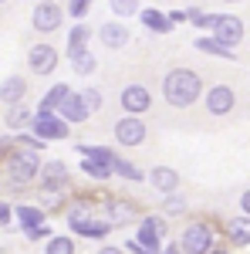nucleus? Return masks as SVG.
Instances as JSON below:
<instances>
[{"mask_svg":"<svg viewBox=\"0 0 250 254\" xmlns=\"http://www.w3.org/2000/svg\"><path fill=\"white\" fill-rule=\"evenodd\" d=\"M169 20H173V24H183V20H186V10H173Z\"/></svg>","mask_w":250,"mask_h":254,"instance_id":"37998d69","label":"nucleus"},{"mask_svg":"<svg viewBox=\"0 0 250 254\" xmlns=\"http://www.w3.org/2000/svg\"><path fill=\"white\" fill-rule=\"evenodd\" d=\"M71 231H75L78 237H92V241H101V237L112 234V224H108V220H98V217H88L85 224H75Z\"/></svg>","mask_w":250,"mask_h":254,"instance_id":"aec40b11","label":"nucleus"},{"mask_svg":"<svg viewBox=\"0 0 250 254\" xmlns=\"http://www.w3.org/2000/svg\"><path fill=\"white\" fill-rule=\"evenodd\" d=\"M203 95V78L190 71V68H173V71H166V78H162V98H166V105H173V109H190L196 105Z\"/></svg>","mask_w":250,"mask_h":254,"instance_id":"f257e3e1","label":"nucleus"},{"mask_svg":"<svg viewBox=\"0 0 250 254\" xmlns=\"http://www.w3.org/2000/svg\"><path fill=\"white\" fill-rule=\"evenodd\" d=\"M213 17H216V14H203V10H196V7L186 10V20H190L193 27H203V31H210V27H213Z\"/></svg>","mask_w":250,"mask_h":254,"instance_id":"f704fd0d","label":"nucleus"},{"mask_svg":"<svg viewBox=\"0 0 250 254\" xmlns=\"http://www.w3.org/2000/svg\"><path fill=\"white\" fill-rule=\"evenodd\" d=\"M233 105H237V95H233L230 85H213V88H206V112L210 116H230Z\"/></svg>","mask_w":250,"mask_h":254,"instance_id":"9b49d317","label":"nucleus"},{"mask_svg":"<svg viewBox=\"0 0 250 254\" xmlns=\"http://www.w3.org/2000/svg\"><path fill=\"white\" fill-rule=\"evenodd\" d=\"M58 116L68 122V126H75V122H85V119H92V112H88V105L81 102V95L78 92H71V95L61 102V109H58Z\"/></svg>","mask_w":250,"mask_h":254,"instance_id":"dca6fc26","label":"nucleus"},{"mask_svg":"<svg viewBox=\"0 0 250 254\" xmlns=\"http://www.w3.org/2000/svg\"><path fill=\"white\" fill-rule=\"evenodd\" d=\"M105 210H108L105 220H108L112 227H125V224L135 220V207L129 200H115V196H112V200H105Z\"/></svg>","mask_w":250,"mask_h":254,"instance_id":"f3484780","label":"nucleus"},{"mask_svg":"<svg viewBox=\"0 0 250 254\" xmlns=\"http://www.w3.org/2000/svg\"><path fill=\"white\" fill-rule=\"evenodd\" d=\"M14 217L20 220V231H24V227H41V224L48 220V214L41 210L38 203H17V207H14Z\"/></svg>","mask_w":250,"mask_h":254,"instance_id":"412c9836","label":"nucleus"},{"mask_svg":"<svg viewBox=\"0 0 250 254\" xmlns=\"http://www.w3.org/2000/svg\"><path fill=\"white\" fill-rule=\"evenodd\" d=\"M38 207L44 210V214H48V210H61V207H64V196H61V193H48V190H44V196H41Z\"/></svg>","mask_w":250,"mask_h":254,"instance_id":"e433bc0d","label":"nucleus"},{"mask_svg":"<svg viewBox=\"0 0 250 254\" xmlns=\"http://www.w3.org/2000/svg\"><path fill=\"white\" fill-rule=\"evenodd\" d=\"M159 254H186L179 244H166V251H159Z\"/></svg>","mask_w":250,"mask_h":254,"instance_id":"c03bdc74","label":"nucleus"},{"mask_svg":"<svg viewBox=\"0 0 250 254\" xmlns=\"http://www.w3.org/2000/svg\"><path fill=\"white\" fill-rule=\"evenodd\" d=\"M149 183L159 193H173V190H179V173L169 170V166H152L149 170Z\"/></svg>","mask_w":250,"mask_h":254,"instance_id":"a211bd4d","label":"nucleus"},{"mask_svg":"<svg viewBox=\"0 0 250 254\" xmlns=\"http://www.w3.org/2000/svg\"><path fill=\"white\" fill-rule=\"evenodd\" d=\"M71 68H75L78 75H95V68H98V58L85 48V51H78V55H71Z\"/></svg>","mask_w":250,"mask_h":254,"instance_id":"c85d7f7f","label":"nucleus"},{"mask_svg":"<svg viewBox=\"0 0 250 254\" xmlns=\"http://www.w3.org/2000/svg\"><path fill=\"white\" fill-rule=\"evenodd\" d=\"M0 3H7V0H0Z\"/></svg>","mask_w":250,"mask_h":254,"instance_id":"de8ad7c7","label":"nucleus"},{"mask_svg":"<svg viewBox=\"0 0 250 254\" xmlns=\"http://www.w3.org/2000/svg\"><path fill=\"white\" fill-rule=\"evenodd\" d=\"M88 217H92V203H88L85 196H81V200H75V203L68 207V224H71V227H75V224H85Z\"/></svg>","mask_w":250,"mask_h":254,"instance_id":"c756f323","label":"nucleus"},{"mask_svg":"<svg viewBox=\"0 0 250 254\" xmlns=\"http://www.w3.org/2000/svg\"><path fill=\"white\" fill-rule=\"evenodd\" d=\"M75 149H78L85 159H101V163H112V156H115L108 146H85V142H78Z\"/></svg>","mask_w":250,"mask_h":254,"instance_id":"2f4dec72","label":"nucleus"},{"mask_svg":"<svg viewBox=\"0 0 250 254\" xmlns=\"http://www.w3.org/2000/svg\"><path fill=\"white\" fill-rule=\"evenodd\" d=\"M27 78L24 75H7V78L0 81V102L3 105H17V102H24L27 98Z\"/></svg>","mask_w":250,"mask_h":254,"instance_id":"ddd939ff","label":"nucleus"},{"mask_svg":"<svg viewBox=\"0 0 250 254\" xmlns=\"http://www.w3.org/2000/svg\"><path fill=\"white\" fill-rule=\"evenodd\" d=\"M112 14L115 17H132V14H139V3L135 0H112Z\"/></svg>","mask_w":250,"mask_h":254,"instance_id":"c9c22d12","label":"nucleus"},{"mask_svg":"<svg viewBox=\"0 0 250 254\" xmlns=\"http://www.w3.org/2000/svg\"><path fill=\"white\" fill-rule=\"evenodd\" d=\"M58 61V48H51V44H31V51H27V68H31V75H41V78L54 75Z\"/></svg>","mask_w":250,"mask_h":254,"instance_id":"423d86ee","label":"nucleus"},{"mask_svg":"<svg viewBox=\"0 0 250 254\" xmlns=\"http://www.w3.org/2000/svg\"><path fill=\"white\" fill-rule=\"evenodd\" d=\"M31 122H34V112H31V105H27V102L7 105V116H3V126H7V129H14V132H27V129H31Z\"/></svg>","mask_w":250,"mask_h":254,"instance_id":"2eb2a0df","label":"nucleus"},{"mask_svg":"<svg viewBox=\"0 0 250 254\" xmlns=\"http://www.w3.org/2000/svg\"><path fill=\"white\" fill-rule=\"evenodd\" d=\"M196 51H203V55H216V58H223V61H237V51L227 48V44H220L216 38H196Z\"/></svg>","mask_w":250,"mask_h":254,"instance_id":"b1692460","label":"nucleus"},{"mask_svg":"<svg viewBox=\"0 0 250 254\" xmlns=\"http://www.w3.org/2000/svg\"><path fill=\"white\" fill-rule=\"evenodd\" d=\"M179 248H183L186 254H206L213 248V231L206 227V224L196 220V224H190V227L179 234Z\"/></svg>","mask_w":250,"mask_h":254,"instance_id":"9d476101","label":"nucleus"},{"mask_svg":"<svg viewBox=\"0 0 250 254\" xmlns=\"http://www.w3.org/2000/svg\"><path fill=\"white\" fill-rule=\"evenodd\" d=\"M112 173L122 176V180H129V183H142V180H146V173H142V170L135 166L132 159H122L118 153L112 156Z\"/></svg>","mask_w":250,"mask_h":254,"instance_id":"5701e85b","label":"nucleus"},{"mask_svg":"<svg viewBox=\"0 0 250 254\" xmlns=\"http://www.w3.org/2000/svg\"><path fill=\"white\" fill-rule=\"evenodd\" d=\"M223 3H240V0H223Z\"/></svg>","mask_w":250,"mask_h":254,"instance_id":"49530a36","label":"nucleus"},{"mask_svg":"<svg viewBox=\"0 0 250 254\" xmlns=\"http://www.w3.org/2000/svg\"><path fill=\"white\" fill-rule=\"evenodd\" d=\"M78 95H81V102H85V105H88V112H92V116H95L98 109H101V102H105V98H101V92H98V88H81V92H78Z\"/></svg>","mask_w":250,"mask_h":254,"instance_id":"72a5a7b5","label":"nucleus"},{"mask_svg":"<svg viewBox=\"0 0 250 254\" xmlns=\"http://www.w3.org/2000/svg\"><path fill=\"white\" fill-rule=\"evenodd\" d=\"M24 237H27V241H48V237H51V227H48V224H41V227H24Z\"/></svg>","mask_w":250,"mask_h":254,"instance_id":"58836bf2","label":"nucleus"},{"mask_svg":"<svg viewBox=\"0 0 250 254\" xmlns=\"http://www.w3.org/2000/svg\"><path fill=\"white\" fill-rule=\"evenodd\" d=\"M139 234L162 241V237L169 234V224H166V217H162V214H149V217H142V220H139Z\"/></svg>","mask_w":250,"mask_h":254,"instance_id":"4be33fe9","label":"nucleus"},{"mask_svg":"<svg viewBox=\"0 0 250 254\" xmlns=\"http://www.w3.org/2000/svg\"><path fill=\"white\" fill-rule=\"evenodd\" d=\"M81 170L85 176H92V180H112V163H101V159H85L81 156Z\"/></svg>","mask_w":250,"mask_h":254,"instance_id":"cd10ccee","label":"nucleus"},{"mask_svg":"<svg viewBox=\"0 0 250 254\" xmlns=\"http://www.w3.org/2000/svg\"><path fill=\"white\" fill-rule=\"evenodd\" d=\"M139 24H142L149 34H169L176 27L173 20L166 17L162 10H155V7H142V10H139Z\"/></svg>","mask_w":250,"mask_h":254,"instance_id":"4468645a","label":"nucleus"},{"mask_svg":"<svg viewBox=\"0 0 250 254\" xmlns=\"http://www.w3.org/2000/svg\"><path fill=\"white\" fill-rule=\"evenodd\" d=\"M213 34L210 38H216L220 44H227V48H237L240 41H244V20L237 17V14H216L213 17Z\"/></svg>","mask_w":250,"mask_h":254,"instance_id":"0eeeda50","label":"nucleus"},{"mask_svg":"<svg viewBox=\"0 0 250 254\" xmlns=\"http://www.w3.org/2000/svg\"><path fill=\"white\" fill-rule=\"evenodd\" d=\"M146 139H149V129H146L142 116H122L115 122V142H118V146L135 149V146H142Z\"/></svg>","mask_w":250,"mask_h":254,"instance_id":"39448f33","label":"nucleus"},{"mask_svg":"<svg viewBox=\"0 0 250 254\" xmlns=\"http://www.w3.org/2000/svg\"><path fill=\"white\" fill-rule=\"evenodd\" d=\"M38 173H41V156L34 149H10L7 153V180L14 183V187H31V183H38Z\"/></svg>","mask_w":250,"mask_h":254,"instance_id":"f03ea898","label":"nucleus"},{"mask_svg":"<svg viewBox=\"0 0 250 254\" xmlns=\"http://www.w3.org/2000/svg\"><path fill=\"white\" fill-rule=\"evenodd\" d=\"M44 254H78L75 251V237L68 234H51L44 244Z\"/></svg>","mask_w":250,"mask_h":254,"instance_id":"bb28decb","label":"nucleus"},{"mask_svg":"<svg viewBox=\"0 0 250 254\" xmlns=\"http://www.w3.org/2000/svg\"><path fill=\"white\" fill-rule=\"evenodd\" d=\"M95 254H125V248H115V244H105V248H98Z\"/></svg>","mask_w":250,"mask_h":254,"instance_id":"79ce46f5","label":"nucleus"},{"mask_svg":"<svg viewBox=\"0 0 250 254\" xmlns=\"http://www.w3.org/2000/svg\"><path fill=\"white\" fill-rule=\"evenodd\" d=\"M118 105H122L125 116H146L152 109V95H149V88L142 81H129L122 88V95H118Z\"/></svg>","mask_w":250,"mask_h":254,"instance_id":"20e7f679","label":"nucleus"},{"mask_svg":"<svg viewBox=\"0 0 250 254\" xmlns=\"http://www.w3.org/2000/svg\"><path fill=\"white\" fill-rule=\"evenodd\" d=\"M227 234H230L233 244H250V217H233L230 224H227Z\"/></svg>","mask_w":250,"mask_h":254,"instance_id":"a878e982","label":"nucleus"},{"mask_svg":"<svg viewBox=\"0 0 250 254\" xmlns=\"http://www.w3.org/2000/svg\"><path fill=\"white\" fill-rule=\"evenodd\" d=\"M38 183H41V190H48V193H64L68 183H71V173H68V166L61 159H51V163H41Z\"/></svg>","mask_w":250,"mask_h":254,"instance_id":"6e6552de","label":"nucleus"},{"mask_svg":"<svg viewBox=\"0 0 250 254\" xmlns=\"http://www.w3.org/2000/svg\"><path fill=\"white\" fill-rule=\"evenodd\" d=\"M31 132H34V136H41L44 142H61V139L71 136V126H68L58 112H34Z\"/></svg>","mask_w":250,"mask_h":254,"instance_id":"7ed1b4c3","label":"nucleus"},{"mask_svg":"<svg viewBox=\"0 0 250 254\" xmlns=\"http://www.w3.org/2000/svg\"><path fill=\"white\" fill-rule=\"evenodd\" d=\"M61 20H64V10H61L54 0H41L38 7H34V14H31V27L38 31V34H51V31H58Z\"/></svg>","mask_w":250,"mask_h":254,"instance_id":"1a4fd4ad","label":"nucleus"},{"mask_svg":"<svg viewBox=\"0 0 250 254\" xmlns=\"http://www.w3.org/2000/svg\"><path fill=\"white\" fill-rule=\"evenodd\" d=\"M14 142H17V146H24V149H34V153H41V149L48 146V142H44L41 136H34L31 129H27V132H17V139H14Z\"/></svg>","mask_w":250,"mask_h":254,"instance_id":"473e14b6","label":"nucleus"},{"mask_svg":"<svg viewBox=\"0 0 250 254\" xmlns=\"http://www.w3.org/2000/svg\"><path fill=\"white\" fill-rule=\"evenodd\" d=\"M71 95V85H64V81H58V85H51L48 92H44V98L38 102V112H58L61 102Z\"/></svg>","mask_w":250,"mask_h":254,"instance_id":"6ab92c4d","label":"nucleus"},{"mask_svg":"<svg viewBox=\"0 0 250 254\" xmlns=\"http://www.w3.org/2000/svg\"><path fill=\"white\" fill-rule=\"evenodd\" d=\"M129 38H132V34H129V27H125V24H118V20H108V24H101V27H98V41H101L108 51L125 48Z\"/></svg>","mask_w":250,"mask_h":254,"instance_id":"f8f14e48","label":"nucleus"},{"mask_svg":"<svg viewBox=\"0 0 250 254\" xmlns=\"http://www.w3.org/2000/svg\"><path fill=\"white\" fill-rule=\"evenodd\" d=\"M88 41H92V27L78 20L75 27H71V34H68V58L78 55V51H85V48H88Z\"/></svg>","mask_w":250,"mask_h":254,"instance_id":"393cba45","label":"nucleus"},{"mask_svg":"<svg viewBox=\"0 0 250 254\" xmlns=\"http://www.w3.org/2000/svg\"><path fill=\"white\" fill-rule=\"evenodd\" d=\"M92 10V0H68V14L78 20H85V14Z\"/></svg>","mask_w":250,"mask_h":254,"instance_id":"4c0bfd02","label":"nucleus"},{"mask_svg":"<svg viewBox=\"0 0 250 254\" xmlns=\"http://www.w3.org/2000/svg\"><path fill=\"white\" fill-rule=\"evenodd\" d=\"M10 217H14V207L0 200V227H10Z\"/></svg>","mask_w":250,"mask_h":254,"instance_id":"ea45409f","label":"nucleus"},{"mask_svg":"<svg viewBox=\"0 0 250 254\" xmlns=\"http://www.w3.org/2000/svg\"><path fill=\"white\" fill-rule=\"evenodd\" d=\"M206 254H230V251H213V248H210V251H206Z\"/></svg>","mask_w":250,"mask_h":254,"instance_id":"a18cd8bd","label":"nucleus"},{"mask_svg":"<svg viewBox=\"0 0 250 254\" xmlns=\"http://www.w3.org/2000/svg\"><path fill=\"white\" fill-rule=\"evenodd\" d=\"M162 214L166 217H179V214H186V200L176 193H162Z\"/></svg>","mask_w":250,"mask_h":254,"instance_id":"7c9ffc66","label":"nucleus"},{"mask_svg":"<svg viewBox=\"0 0 250 254\" xmlns=\"http://www.w3.org/2000/svg\"><path fill=\"white\" fill-rule=\"evenodd\" d=\"M240 210H244V217H250V190L240 193Z\"/></svg>","mask_w":250,"mask_h":254,"instance_id":"a19ab883","label":"nucleus"}]
</instances>
